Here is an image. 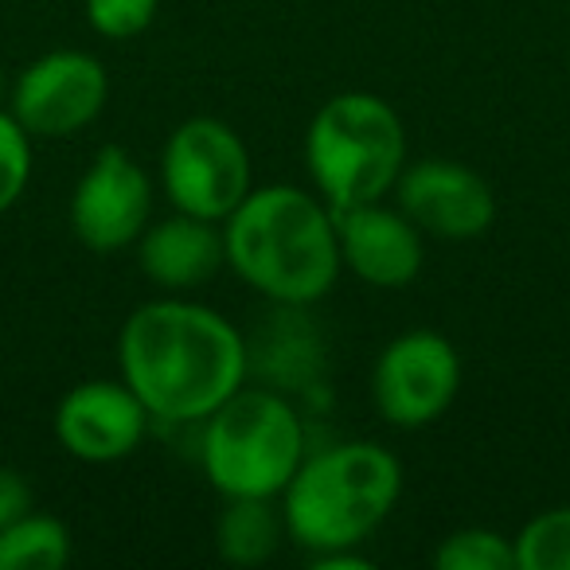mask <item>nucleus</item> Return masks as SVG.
I'll use <instances>...</instances> for the list:
<instances>
[{
    "instance_id": "obj_10",
    "label": "nucleus",
    "mask_w": 570,
    "mask_h": 570,
    "mask_svg": "<svg viewBox=\"0 0 570 570\" xmlns=\"http://www.w3.org/2000/svg\"><path fill=\"white\" fill-rule=\"evenodd\" d=\"M395 207L422 230L445 243L481 238L497 223L489 180L461 160H414L395 180Z\"/></svg>"
},
{
    "instance_id": "obj_18",
    "label": "nucleus",
    "mask_w": 570,
    "mask_h": 570,
    "mask_svg": "<svg viewBox=\"0 0 570 570\" xmlns=\"http://www.w3.org/2000/svg\"><path fill=\"white\" fill-rule=\"evenodd\" d=\"M32 180V137L12 118V110H0V215L17 207Z\"/></svg>"
},
{
    "instance_id": "obj_16",
    "label": "nucleus",
    "mask_w": 570,
    "mask_h": 570,
    "mask_svg": "<svg viewBox=\"0 0 570 570\" xmlns=\"http://www.w3.org/2000/svg\"><path fill=\"white\" fill-rule=\"evenodd\" d=\"M512 543L515 570H570V504L531 515Z\"/></svg>"
},
{
    "instance_id": "obj_9",
    "label": "nucleus",
    "mask_w": 570,
    "mask_h": 570,
    "mask_svg": "<svg viewBox=\"0 0 570 570\" xmlns=\"http://www.w3.org/2000/svg\"><path fill=\"white\" fill-rule=\"evenodd\" d=\"M110 98L102 59L79 48H59L32 59L12 87V118L40 141H63L98 121Z\"/></svg>"
},
{
    "instance_id": "obj_5",
    "label": "nucleus",
    "mask_w": 570,
    "mask_h": 570,
    "mask_svg": "<svg viewBox=\"0 0 570 570\" xmlns=\"http://www.w3.org/2000/svg\"><path fill=\"white\" fill-rule=\"evenodd\" d=\"M305 165L328 207L383 199L406 168L403 118L372 90L333 95L305 129Z\"/></svg>"
},
{
    "instance_id": "obj_15",
    "label": "nucleus",
    "mask_w": 570,
    "mask_h": 570,
    "mask_svg": "<svg viewBox=\"0 0 570 570\" xmlns=\"http://www.w3.org/2000/svg\"><path fill=\"white\" fill-rule=\"evenodd\" d=\"M71 559V528L59 515L24 512L0 531V570H59Z\"/></svg>"
},
{
    "instance_id": "obj_6",
    "label": "nucleus",
    "mask_w": 570,
    "mask_h": 570,
    "mask_svg": "<svg viewBox=\"0 0 570 570\" xmlns=\"http://www.w3.org/2000/svg\"><path fill=\"white\" fill-rule=\"evenodd\" d=\"M160 184L176 212L223 223L254 188L246 141L219 118L180 121L160 153Z\"/></svg>"
},
{
    "instance_id": "obj_14",
    "label": "nucleus",
    "mask_w": 570,
    "mask_h": 570,
    "mask_svg": "<svg viewBox=\"0 0 570 570\" xmlns=\"http://www.w3.org/2000/svg\"><path fill=\"white\" fill-rule=\"evenodd\" d=\"M285 539V515L274 500L235 497L215 520V551L230 567H262Z\"/></svg>"
},
{
    "instance_id": "obj_20",
    "label": "nucleus",
    "mask_w": 570,
    "mask_h": 570,
    "mask_svg": "<svg viewBox=\"0 0 570 570\" xmlns=\"http://www.w3.org/2000/svg\"><path fill=\"white\" fill-rule=\"evenodd\" d=\"M24 512H32V489H28V481L17 469L0 465V531Z\"/></svg>"
},
{
    "instance_id": "obj_12",
    "label": "nucleus",
    "mask_w": 570,
    "mask_h": 570,
    "mask_svg": "<svg viewBox=\"0 0 570 570\" xmlns=\"http://www.w3.org/2000/svg\"><path fill=\"white\" fill-rule=\"evenodd\" d=\"M341 262L375 289H403L422 274V230L380 199L333 207Z\"/></svg>"
},
{
    "instance_id": "obj_4",
    "label": "nucleus",
    "mask_w": 570,
    "mask_h": 570,
    "mask_svg": "<svg viewBox=\"0 0 570 570\" xmlns=\"http://www.w3.org/2000/svg\"><path fill=\"white\" fill-rule=\"evenodd\" d=\"M305 461V426L294 403L266 387H238L204 419L199 465L223 500H277Z\"/></svg>"
},
{
    "instance_id": "obj_21",
    "label": "nucleus",
    "mask_w": 570,
    "mask_h": 570,
    "mask_svg": "<svg viewBox=\"0 0 570 570\" xmlns=\"http://www.w3.org/2000/svg\"><path fill=\"white\" fill-rule=\"evenodd\" d=\"M309 567L313 570H367V567H372V559L356 554V547H336V551L309 554Z\"/></svg>"
},
{
    "instance_id": "obj_3",
    "label": "nucleus",
    "mask_w": 570,
    "mask_h": 570,
    "mask_svg": "<svg viewBox=\"0 0 570 570\" xmlns=\"http://www.w3.org/2000/svg\"><path fill=\"white\" fill-rule=\"evenodd\" d=\"M399 492L403 465L391 450L375 442L328 445L305 458L285 484V535L309 554L360 547L395 512Z\"/></svg>"
},
{
    "instance_id": "obj_19",
    "label": "nucleus",
    "mask_w": 570,
    "mask_h": 570,
    "mask_svg": "<svg viewBox=\"0 0 570 570\" xmlns=\"http://www.w3.org/2000/svg\"><path fill=\"white\" fill-rule=\"evenodd\" d=\"M160 0H87V24L102 40H137L157 20Z\"/></svg>"
},
{
    "instance_id": "obj_1",
    "label": "nucleus",
    "mask_w": 570,
    "mask_h": 570,
    "mask_svg": "<svg viewBox=\"0 0 570 570\" xmlns=\"http://www.w3.org/2000/svg\"><path fill=\"white\" fill-rule=\"evenodd\" d=\"M250 352L223 313L184 297H157L126 317L118 372L160 422H204L246 383Z\"/></svg>"
},
{
    "instance_id": "obj_13",
    "label": "nucleus",
    "mask_w": 570,
    "mask_h": 570,
    "mask_svg": "<svg viewBox=\"0 0 570 570\" xmlns=\"http://www.w3.org/2000/svg\"><path fill=\"white\" fill-rule=\"evenodd\" d=\"M137 262L145 277L160 289H196L227 262L219 223L196 219V215H168L153 219L137 238Z\"/></svg>"
},
{
    "instance_id": "obj_11",
    "label": "nucleus",
    "mask_w": 570,
    "mask_h": 570,
    "mask_svg": "<svg viewBox=\"0 0 570 570\" xmlns=\"http://www.w3.org/2000/svg\"><path fill=\"white\" fill-rule=\"evenodd\" d=\"M153 414L126 380H82L56 406V442L87 465H114L145 442Z\"/></svg>"
},
{
    "instance_id": "obj_8",
    "label": "nucleus",
    "mask_w": 570,
    "mask_h": 570,
    "mask_svg": "<svg viewBox=\"0 0 570 570\" xmlns=\"http://www.w3.org/2000/svg\"><path fill=\"white\" fill-rule=\"evenodd\" d=\"M71 230L87 250L118 254L153 223V180L121 145H102L82 168L67 204Z\"/></svg>"
},
{
    "instance_id": "obj_7",
    "label": "nucleus",
    "mask_w": 570,
    "mask_h": 570,
    "mask_svg": "<svg viewBox=\"0 0 570 570\" xmlns=\"http://www.w3.org/2000/svg\"><path fill=\"white\" fill-rule=\"evenodd\" d=\"M461 391V356L442 333L411 328L380 352L372 367V403L383 422L422 430L453 406Z\"/></svg>"
},
{
    "instance_id": "obj_17",
    "label": "nucleus",
    "mask_w": 570,
    "mask_h": 570,
    "mask_svg": "<svg viewBox=\"0 0 570 570\" xmlns=\"http://www.w3.org/2000/svg\"><path fill=\"white\" fill-rule=\"evenodd\" d=\"M438 570H515V543L492 528H461L438 543Z\"/></svg>"
},
{
    "instance_id": "obj_2",
    "label": "nucleus",
    "mask_w": 570,
    "mask_h": 570,
    "mask_svg": "<svg viewBox=\"0 0 570 570\" xmlns=\"http://www.w3.org/2000/svg\"><path fill=\"white\" fill-rule=\"evenodd\" d=\"M227 266L266 302L285 309L328 297L341 277L333 207L294 184H262L223 219Z\"/></svg>"
}]
</instances>
